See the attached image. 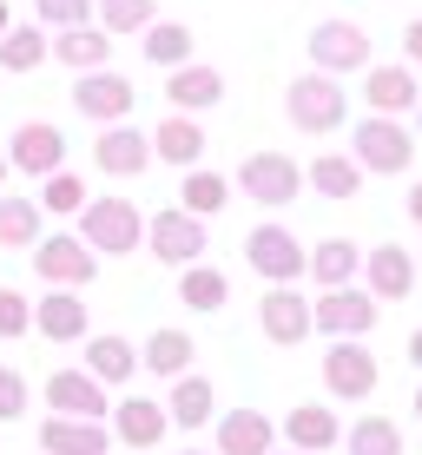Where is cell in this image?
<instances>
[{"instance_id": "10", "label": "cell", "mask_w": 422, "mask_h": 455, "mask_svg": "<svg viewBox=\"0 0 422 455\" xmlns=\"http://www.w3.org/2000/svg\"><path fill=\"white\" fill-rule=\"evenodd\" d=\"M310 67L317 73H363L370 67V34L356 20H323L310 34Z\"/></svg>"}, {"instance_id": "9", "label": "cell", "mask_w": 422, "mask_h": 455, "mask_svg": "<svg viewBox=\"0 0 422 455\" xmlns=\"http://www.w3.org/2000/svg\"><path fill=\"white\" fill-rule=\"evenodd\" d=\"M244 264H251L264 284H297V277H304V244H297L284 225H258L251 238H244Z\"/></svg>"}, {"instance_id": "41", "label": "cell", "mask_w": 422, "mask_h": 455, "mask_svg": "<svg viewBox=\"0 0 422 455\" xmlns=\"http://www.w3.org/2000/svg\"><path fill=\"white\" fill-rule=\"evenodd\" d=\"M27 416V376L0 363V422H20Z\"/></svg>"}, {"instance_id": "42", "label": "cell", "mask_w": 422, "mask_h": 455, "mask_svg": "<svg viewBox=\"0 0 422 455\" xmlns=\"http://www.w3.org/2000/svg\"><path fill=\"white\" fill-rule=\"evenodd\" d=\"M402 53H410V67H422V20L402 27Z\"/></svg>"}, {"instance_id": "16", "label": "cell", "mask_w": 422, "mask_h": 455, "mask_svg": "<svg viewBox=\"0 0 422 455\" xmlns=\"http://www.w3.org/2000/svg\"><path fill=\"white\" fill-rule=\"evenodd\" d=\"M46 410L100 422L106 416V383H100V376H86V370H53V376H46Z\"/></svg>"}, {"instance_id": "44", "label": "cell", "mask_w": 422, "mask_h": 455, "mask_svg": "<svg viewBox=\"0 0 422 455\" xmlns=\"http://www.w3.org/2000/svg\"><path fill=\"white\" fill-rule=\"evenodd\" d=\"M410 363L422 370V331H410Z\"/></svg>"}, {"instance_id": "21", "label": "cell", "mask_w": 422, "mask_h": 455, "mask_svg": "<svg viewBox=\"0 0 422 455\" xmlns=\"http://www.w3.org/2000/svg\"><path fill=\"white\" fill-rule=\"evenodd\" d=\"M165 100L179 106V113H205V106L225 100V73H218V67H192V60H185V67L165 73Z\"/></svg>"}, {"instance_id": "29", "label": "cell", "mask_w": 422, "mask_h": 455, "mask_svg": "<svg viewBox=\"0 0 422 455\" xmlns=\"http://www.w3.org/2000/svg\"><path fill=\"white\" fill-rule=\"evenodd\" d=\"M225 297H231V277L218 271V264H185V277H179V304L185 310H225Z\"/></svg>"}, {"instance_id": "35", "label": "cell", "mask_w": 422, "mask_h": 455, "mask_svg": "<svg viewBox=\"0 0 422 455\" xmlns=\"http://www.w3.org/2000/svg\"><path fill=\"white\" fill-rule=\"evenodd\" d=\"M46 60V34L40 27H7V34H0V67L7 73H34Z\"/></svg>"}, {"instance_id": "7", "label": "cell", "mask_w": 422, "mask_h": 455, "mask_svg": "<svg viewBox=\"0 0 422 455\" xmlns=\"http://www.w3.org/2000/svg\"><path fill=\"white\" fill-rule=\"evenodd\" d=\"M310 331H323V337H363V331H377V297L356 291V284L323 291L317 304H310Z\"/></svg>"}, {"instance_id": "24", "label": "cell", "mask_w": 422, "mask_h": 455, "mask_svg": "<svg viewBox=\"0 0 422 455\" xmlns=\"http://www.w3.org/2000/svg\"><path fill=\"white\" fill-rule=\"evenodd\" d=\"M152 159H165V165H185V172H192L198 159H205V132H198V119H192V113H171L159 132H152Z\"/></svg>"}, {"instance_id": "34", "label": "cell", "mask_w": 422, "mask_h": 455, "mask_svg": "<svg viewBox=\"0 0 422 455\" xmlns=\"http://www.w3.org/2000/svg\"><path fill=\"white\" fill-rule=\"evenodd\" d=\"M146 60L152 67H185V60H192V27H179V20H152L146 27Z\"/></svg>"}, {"instance_id": "39", "label": "cell", "mask_w": 422, "mask_h": 455, "mask_svg": "<svg viewBox=\"0 0 422 455\" xmlns=\"http://www.w3.org/2000/svg\"><path fill=\"white\" fill-rule=\"evenodd\" d=\"M34 7H40V27H60V34L92 20V0H34Z\"/></svg>"}, {"instance_id": "6", "label": "cell", "mask_w": 422, "mask_h": 455, "mask_svg": "<svg viewBox=\"0 0 422 455\" xmlns=\"http://www.w3.org/2000/svg\"><path fill=\"white\" fill-rule=\"evenodd\" d=\"M323 383H330V396H343V403H363V396H377L383 370L356 337H337L330 350H323Z\"/></svg>"}, {"instance_id": "3", "label": "cell", "mask_w": 422, "mask_h": 455, "mask_svg": "<svg viewBox=\"0 0 422 455\" xmlns=\"http://www.w3.org/2000/svg\"><path fill=\"white\" fill-rule=\"evenodd\" d=\"M284 106H291V125L297 132H337L343 113H350V92L337 86V73H304V80H291L284 92Z\"/></svg>"}, {"instance_id": "45", "label": "cell", "mask_w": 422, "mask_h": 455, "mask_svg": "<svg viewBox=\"0 0 422 455\" xmlns=\"http://www.w3.org/2000/svg\"><path fill=\"white\" fill-rule=\"evenodd\" d=\"M7 179H13V165H7V152H0V192H7Z\"/></svg>"}, {"instance_id": "47", "label": "cell", "mask_w": 422, "mask_h": 455, "mask_svg": "<svg viewBox=\"0 0 422 455\" xmlns=\"http://www.w3.org/2000/svg\"><path fill=\"white\" fill-rule=\"evenodd\" d=\"M416 146H422V106H416Z\"/></svg>"}, {"instance_id": "37", "label": "cell", "mask_w": 422, "mask_h": 455, "mask_svg": "<svg viewBox=\"0 0 422 455\" xmlns=\"http://www.w3.org/2000/svg\"><path fill=\"white\" fill-rule=\"evenodd\" d=\"M92 20L106 34H139V27H152V0H92Z\"/></svg>"}, {"instance_id": "5", "label": "cell", "mask_w": 422, "mask_h": 455, "mask_svg": "<svg viewBox=\"0 0 422 455\" xmlns=\"http://www.w3.org/2000/svg\"><path fill=\"white\" fill-rule=\"evenodd\" d=\"M146 244H152V258L159 264H198L205 258V218H192L185 205H165L159 218H146Z\"/></svg>"}, {"instance_id": "22", "label": "cell", "mask_w": 422, "mask_h": 455, "mask_svg": "<svg viewBox=\"0 0 422 455\" xmlns=\"http://www.w3.org/2000/svg\"><path fill=\"white\" fill-rule=\"evenodd\" d=\"M46 53H53L60 67H73V73H92V67L113 60V34H106L100 20H86V27H67L60 40H46Z\"/></svg>"}, {"instance_id": "2", "label": "cell", "mask_w": 422, "mask_h": 455, "mask_svg": "<svg viewBox=\"0 0 422 455\" xmlns=\"http://www.w3.org/2000/svg\"><path fill=\"white\" fill-rule=\"evenodd\" d=\"M350 146H356V165L377 172V179H396V172H410V159H416V132L402 119H383V113H370L356 125Z\"/></svg>"}, {"instance_id": "49", "label": "cell", "mask_w": 422, "mask_h": 455, "mask_svg": "<svg viewBox=\"0 0 422 455\" xmlns=\"http://www.w3.org/2000/svg\"><path fill=\"white\" fill-rule=\"evenodd\" d=\"M179 455H205V449H179Z\"/></svg>"}, {"instance_id": "33", "label": "cell", "mask_w": 422, "mask_h": 455, "mask_svg": "<svg viewBox=\"0 0 422 455\" xmlns=\"http://www.w3.org/2000/svg\"><path fill=\"white\" fill-rule=\"evenodd\" d=\"M179 205L192 212V218H218L231 205V185L218 179V172H205V165H192L185 172V185H179Z\"/></svg>"}, {"instance_id": "15", "label": "cell", "mask_w": 422, "mask_h": 455, "mask_svg": "<svg viewBox=\"0 0 422 455\" xmlns=\"http://www.w3.org/2000/svg\"><path fill=\"white\" fill-rule=\"evenodd\" d=\"M34 331L46 343H86V304H80V291H60V284H46V297L34 304Z\"/></svg>"}, {"instance_id": "50", "label": "cell", "mask_w": 422, "mask_h": 455, "mask_svg": "<svg viewBox=\"0 0 422 455\" xmlns=\"http://www.w3.org/2000/svg\"><path fill=\"white\" fill-rule=\"evenodd\" d=\"M291 455H297V449H291Z\"/></svg>"}, {"instance_id": "12", "label": "cell", "mask_w": 422, "mask_h": 455, "mask_svg": "<svg viewBox=\"0 0 422 455\" xmlns=\"http://www.w3.org/2000/svg\"><path fill=\"white\" fill-rule=\"evenodd\" d=\"M7 165L13 172H34V179L60 172V165H67V132L46 125V119H27L20 132H13V146H7Z\"/></svg>"}, {"instance_id": "19", "label": "cell", "mask_w": 422, "mask_h": 455, "mask_svg": "<svg viewBox=\"0 0 422 455\" xmlns=\"http://www.w3.org/2000/svg\"><path fill=\"white\" fill-rule=\"evenodd\" d=\"M363 100H370V113L396 119V113H416V106H422V86H416V73H410V67H370Z\"/></svg>"}, {"instance_id": "38", "label": "cell", "mask_w": 422, "mask_h": 455, "mask_svg": "<svg viewBox=\"0 0 422 455\" xmlns=\"http://www.w3.org/2000/svg\"><path fill=\"white\" fill-rule=\"evenodd\" d=\"M86 198H92V192H86L80 179H73L67 165H60V172H46V179H40V212H60V218H67V212H80Z\"/></svg>"}, {"instance_id": "26", "label": "cell", "mask_w": 422, "mask_h": 455, "mask_svg": "<svg viewBox=\"0 0 422 455\" xmlns=\"http://www.w3.org/2000/svg\"><path fill=\"white\" fill-rule=\"evenodd\" d=\"M304 271L317 277L323 291H337V284H350V277L363 271V251H356L350 238H323L317 251H304Z\"/></svg>"}, {"instance_id": "23", "label": "cell", "mask_w": 422, "mask_h": 455, "mask_svg": "<svg viewBox=\"0 0 422 455\" xmlns=\"http://www.w3.org/2000/svg\"><path fill=\"white\" fill-rule=\"evenodd\" d=\"M218 455H271V416L264 410H225V422H218Z\"/></svg>"}, {"instance_id": "25", "label": "cell", "mask_w": 422, "mask_h": 455, "mask_svg": "<svg viewBox=\"0 0 422 455\" xmlns=\"http://www.w3.org/2000/svg\"><path fill=\"white\" fill-rule=\"evenodd\" d=\"M284 435H291V449L297 455H323V449H330L337 443V410H317V403H297V410L284 416Z\"/></svg>"}, {"instance_id": "18", "label": "cell", "mask_w": 422, "mask_h": 455, "mask_svg": "<svg viewBox=\"0 0 422 455\" xmlns=\"http://www.w3.org/2000/svg\"><path fill=\"white\" fill-rule=\"evenodd\" d=\"M363 271H370V297H377V304H396V297L416 291V258L402 244H377L363 258Z\"/></svg>"}, {"instance_id": "1", "label": "cell", "mask_w": 422, "mask_h": 455, "mask_svg": "<svg viewBox=\"0 0 422 455\" xmlns=\"http://www.w3.org/2000/svg\"><path fill=\"white\" fill-rule=\"evenodd\" d=\"M80 238L86 251H106V258H126L146 238V218H139L132 198H86L80 205Z\"/></svg>"}, {"instance_id": "27", "label": "cell", "mask_w": 422, "mask_h": 455, "mask_svg": "<svg viewBox=\"0 0 422 455\" xmlns=\"http://www.w3.org/2000/svg\"><path fill=\"white\" fill-rule=\"evenodd\" d=\"M192 356H198V343L185 337V331H152L146 337V350H139V370H152V376H185L192 370Z\"/></svg>"}, {"instance_id": "20", "label": "cell", "mask_w": 422, "mask_h": 455, "mask_svg": "<svg viewBox=\"0 0 422 455\" xmlns=\"http://www.w3.org/2000/svg\"><path fill=\"white\" fill-rule=\"evenodd\" d=\"M40 449L46 455H106V422H92V416H46L40 422Z\"/></svg>"}, {"instance_id": "36", "label": "cell", "mask_w": 422, "mask_h": 455, "mask_svg": "<svg viewBox=\"0 0 422 455\" xmlns=\"http://www.w3.org/2000/svg\"><path fill=\"white\" fill-rule=\"evenodd\" d=\"M343 443H350V455H402V429L389 416H363Z\"/></svg>"}, {"instance_id": "40", "label": "cell", "mask_w": 422, "mask_h": 455, "mask_svg": "<svg viewBox=\"0 0 422 455\" xmlns=\"http://www.w3.org/2000/svg\"><path fill=\"white\" fill-rule=\"evenodd\" d=\"M27 331H34V304L0 284V337H27Z\"/></svg>"}, {"instance_id": "48", "label": "cell", "mask_w": 422, "mask_h": 455, "mask_svg": "<svg viewBox=\"0 0 422 455\" xmlns=\"http://www.w3.org/2000/svg\"><path fill=\"white\" fill-rule=\"evenodd\" d=\"M416 416H422V389H416Z\"/></svg>"}, {"instance_id": "4", "label": "cell", "mask_w": 422, "mask_h": 455, "mask_svg": "<svg viewBox=\"0 0 422 455\" xmlns=\"http://www.w3.org/2000/svg\"><path fill=\"white\" fill-rule=\"evenodd\" d=\"M34 271L46 277V284H60V291H86L92 277H100V251H86V238L53 231V238L34 244Z\"/></svg>"}, {"instance_id": "32", "label": "cell", "mask_w": 422, "mask_h": 455, "mask_svg": "<svg viewBox=\"0 0 422 455\" xmlns=\"http://www.w3.org/2000/svg\"><path fill=\"white\" fill-rule=\"evenodd\" d=\"M40 244V198L0 192V251H34Z\"/></svg>"}, {"instance_id": "46", "label": "cell", "mask_w": 422, "mask_h": 455, "mask_svg": "<svg viewBox=\"0 0 422 455\" xmlns=\"http://www.w3.org/2000/svg\"><path fill=\"white\" fill-rule=\"evenodd\" d=\"M7 27H13V13H7V0H0V34H7Z\"/></svg>"}, {"instance_id": "14", "label": "cell", "mask_w": 422, "mask_h": 455, "mask_svg": "<svg viewBox=\"0 0 422 455\" xmlns=\"http://www.w3.org/2000/svg\"><path fill=\"white\" fill-rule=\"evenodd\" d=\"M258 331L271 337V343H304L310 337V297H297L291 284H271L264 291V304H258Z\"/></svg>"}, {"instance_id": "28", "label": "cell", "mask_w": 422, "mask_h": 455, "mask_svg": "<svg viewBox=\"0 0 422 455\" xmlns=\"http://www.w3.org/2000/svg\"><path fill=\"white\" fill-rule=\"evenodd\" d=\"M304 185H317V198H356L363 192V165L343 159V152H317L304 172Z\"/></svg>"}, {"instance_id": "17", "label": "cell", "mask_w": 422, "mask_h": 455, "mask_svg": "<svg viewBox=\"0 0 422 455\" xmlns=\"http://www.w3.org/2000/svg\"><path fill=\"white\" fill-rule=\"evenodd\" d=\"M165 429H171V416H165V403H152V396H126L113 410V435L126 449H159Z\"/></svg>"}, {"instance_id": "13", "label": "cell", "mask_w": 422, "mask_h": 455, "mask_svg": "<svg viewBox=\"0 0 422 455\" xmlns=\"http://www.w3.org/2000/svg\"><path fill=\"white\" fill-rule=\"evenodd\" d=\"M92 165L106 172V179H139V172L152 165V139L139 132V125H106L100 132V146H92Z\"/></svg>"}, {"instance_id": "8", "label": "cell", "mask_w": 422, "mask_h": 455, "mask_svg": "<svg viewBox=\"0 0 422 455\" xmlns=\"http://www.w3.org/2000/svg\"><path fill=\"white\" fill-rule=\"evenodd\" d=\"M238 185L258 205H291V198L304 192V165L284 159V152H251V159L238 165Z\"/></svg>"}, {"instance_id": "31", "label": "cell", "mask_w": 422, "mask_h": 455, "mask_svg": "<svg viewBox=\"0 0 422 455\" xmlns=\"http://www.w3.org/2000/svg\"><path fill=\"white\" fill-rule=\"evenodd\" d=\"M211 410H218V396H211V383H205V376H179V383H171L165 416L179 422V429H205Z\"/></svg>"}, {"instance_id": "43", "label": "cell", "mask_w": 422, "mask_h": 455, "mask_svg": "<svg viewBox=\"0 0 422 455\" xmlns=\"http://www.w3.org/2000/svg\"><path fill=\"white\" fill-rule=\"evenodd\" d=\"M410 218L422 225V185H410Z\"/></svg>"}, {"instance_id": "30", "label": "cell", "mask_w": 422, "mask_h": 455, "mask_svg": "<svg viewBox=\"0 0 422 455\" xmlns=\"http://www.w3.org/2000/svg\"><path fill=\"white\" fill-rule=\"evenodd\" d=\"M132 370H139V350L126 337H86V376H100V383L113 389V383H126Z\"/></svg>"}, {"instance_id": "11", "label": "cell", "mask_w": 422, "mask_h": 455, "mask_svg": "<svg viewBox=\"0 0 422 455\" xmlns=\"http://www.w3.org/2000/svg\"><path fill=\"white\" fill-rule=\"evenodd\" d=\"M132 80L126 73H113V67H92V73H80V86H73V106L92 119V125H119L132 113Z\"/></svg>"}]
</instances>
